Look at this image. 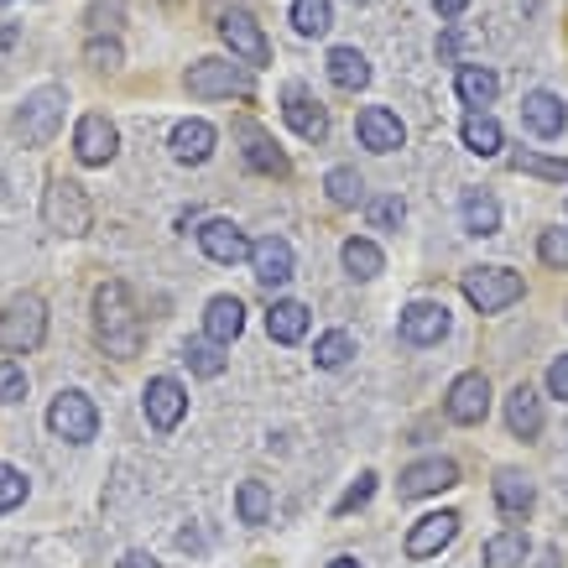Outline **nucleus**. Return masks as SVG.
I'll list each match as a JSON object with an SVG mask.
<instances>
[{"mask_svg": "<svg viewBox=\"0 0 568 568\" xmlns=\"http://www.w3.org/2000/svg\"><path fill=\"white\" fill-rule=\"evenodd\" d=\"M94 339L115 361H131L141 349V339H146V324H141L136 297H131L125 282H100L94 287Z\"/></svg>", "mask_w": 568, "mask_h": 568, "instance_id": "nucleus-1", "label": "nucleus"}, {"mask_svg": "<svg viewBox=\"0 0 568 568\" xmlns=\"http://www.w3.org/2000/svg\"><path fill=\"white\" fill-rule=\"evenodd\" d=\"M48 339V303L32 293L11 297L0 308V355H32Z\"/></svg>", "mask_w": 568, "mask_h": 568, "instance_id": "nucleus-2", "label": "nucleus"}, {"mask_svg": "<svg viewBox=\"0 0 568 568\" xmlns=\"http://www.w3.org/2000/svg\"><path fill=\"white\" fill-rule=\"evenodd\" d=\"M63 110H69V89L63 84L32 89L17 110V136L27 141V146H48V141L63 131Z\"/></svg>", "mask_w": 568, "mask_h": 568, "instance_id": "nucleus-3", "label": "nucleus"}, {"mask_svg": "<svg viewBox=\"0 0 568 568\" xmlns=\"http://www.w3.org/2000/svg\"><path fill=\"white\" fill-rule=\"evenodd\" d=\"M183 84H189L193 100H251V89H256V79H251V69L245 63H224V58H199V63H189V73H183Z\"/></svg>", "mask_w": 568, "mask_h": 568, "instance_id": "nucleus-4", "label": "nucleus"}, {"mask_svg": "<svg viewBox=\"0 0 568 568\" xmlns=\"http://www.w3.org/2000/svg\"><path fill=\"white\" fill-rule=\"evenodd\" d=\"M42 220H48V230H58V235H84L89 224H94V204H89V193L79 189L73 178H48Z\"/></svg>", "mask_w": 568, "mask_h": 568, "instance_id": "nucleus-5", "label": "nucleus"}, {"mask_svg": "<svg viewBox=\"0 0 568 568\" xmlns=\"http://www.w3.org/2000/svg\"><path fill=\"white\" fill-rule=\"evenodd\" d=\"M459 287H465V297L480 313H506L511 303H521V293H527L521 272H506V266H469V272L459 276Z\"/></svg>", "mask_w": 568, "mask_h": 568, "instance_id": "nucleus-6", "label": "nucleus"}, {"mask_svg": "<svg viewBox=\"0 0 568 568\" xmlns=\"http://www.w3.org/2000/svg\"><path fill=\"white\" fill-rule=\"evenodd\" d=\"M48 428H52V438H63V444H89V438L100 433V407H94L84 392H58L48 407Z\"/></svg>", "mask_w": 568, "mask_h": 568, "instance_id": "nucleus-7", "label": "nucleus"}, {"mask_svg": "<svg viewBox=\"0 0 568 568\" xmlns=\"http://www.w3.org/2000/svg\"><path fill=\"white\" fill-rule=\"evenodd\" d=\"M220 37L224 48L235 52V58H245V69H261V63H272V42H266V32H261V21L245 11V6H230L220 17Z\"/></svg>", "mask_w": 568, "mask_h": 568, "instance_id": "nucleus-8", "label": "nucleus"}, {"mask_svg": "<svg viewBox=\"0 0 568 568\" xmlns=\"http://www.w3.org/2000/svg\"><path fill=\"white\" fill-rule=\"evenodd\" d=\"M115 152H121V131L110 115H84L73 125V156L84 168H104V162H115Z\"/></svg>", "mask_w": 568, "mask_h": 568, "instance_id": "nucleus-9", "label": "nucleus"}, {"mask_svg": "<svg viewBox=\"0 0 568 568\" xmlns=\"http://www.w3.org/2000/svg\"><path fill=\"white\" fill-rule=\"evenodd\" d=\"M454 485H459V465H454V459H417V465L402 469L396 496L423 500V496H438V490H454Z\"/></svg>", "mask_w": 568, "mask_h": 568, "instance_id": "nucleus-10", "label": "nucleus"}, {"mask_svg": "<svg viewBox=\"0 0 568 568\" xmlns=\"http://www.w3.org/2000/svg\"><path fill=\"white\" fill-rule=\"evenodd\" d=\"M444 413L454 417V423H465V428L485 423V413H490V381H485L480 371H465V376H459L454 386H448Z\"/></svg>", "mask_w": 568, "mask_h": 568, "instance_id": "nucleus-11", "label": "nucleus"}, {"mask_svg": "<svg viewBox=\"0 0 568 568\" xmlns=\"http://www.w3.org/2000/svg\"><path fill=\"white\" fill-rule=\"evenodd\" d=\"M282 121L293 125V136H303V141H324L328 136V110L313 100L303 84L282 89Z\"/></svg>", "mask_w": 568, "mask_h": 568, "instance_id": "nucleus-12", "label": "nucleus"}, {"mask_svg": "<svg viewBox=\"0 0 568 568\" xmlns=\"http://www.w3.org/2000/svg\"><path fill=\"white\" fill-rule=\"evenodd\" d=\"M245 261H251V272H256V282L266 293H276V287L293 282V245L282 241V235H261Z\"/></svg>", "mask_w": 568, "mask_h": 568, "instance_id": "nucleus-13", "label": "nucleus"}, {"mask_svg": "<svg viewBox=\"0 0 568 568\" xmlns=\"http://www.w3.org/2000/svg\"><path fill=\"white\" fill-rule=\"evenodd\" d=\"M183 413H189V392H183L173 376L146 381V423H152L156 433H173L178 423H183Z\"/></svg>", "mask_w": 568, "mask_h": 568, "instance_id": "nucleus-14", "label": "nucleus"}, {"mask_svg": "<svg viewBox=\"0 0 568 568\" xmlns=\"http://www.w3.org/2000/svg\"><path fill=\"white\" fill-rule=\"evenodd\" d=\"M459 537V511H433L407 532V558H438Z\"/></svg>", "mask_w": 568, "mask_h": 568, "instance_id": "nucleus-15", "label": "nucleus"}, {"mask_svg": "<svg viewBox=\"0 0 568 568\" xmlns=\"http://www.w3.org/2000/svg\"><path fill=\"white\" fill-rule=\"evenodd\" d=\"M396 328H402L407 345H438V339L448 334V308L444 303H428V297H423V303H407Z\"/></svg>", "mask_w": 568, "mask_h": 568, "instance_id": "nucleus-16", "label": "nucleus"}, {"mask_svg": "<svg viewBox=\"0 0 568 568\" xmlns=\"http://www.w3.org/2000/svg\"><path fill=\"white\" fill-rule=\"evenodd\" d=\"M355 131H361V146H371V152H396L407 141V125L396 121V110H386V104H365Z\"/></svg>", "mask_w": 568, "mask_h": 568, "instance_id": "nucleus-17", "label": "nucleus"}, {"mask_svg": "<svg viewBox=\"0 0 568 568\" xmlns=\"http://www.w3.org/2000/svg\"><path fill=\"white\" fill-rule=\"evenodd\" d=\"M199 245H204V256L220 261V266H241V261L251 256L245 230H241V224H230V220H209L204 230H199Z\"/></svg>", "mask_w": 568, "mask_h": 568, "instance_id": "nucleus-18", "label": "nucleus"}, {"mask_svg": "<svg viewBox=\"0 0 568 568\" xmlns=\"http://www.w3.org/2000/svg\"><path fill=\"white\" fill-rule=\"evenodd\" d=\"M521 121H527V131L542 141L564 136V121H568V104L558 100V94H548V89H537V94H527L521 100Z\"/></svg>", "mask_w": 568, "mask_h": 568, "instance_id": "nucleus-19", "label": "nucleus"}, {"mask_svg": "<svg viewBox=\"0 0 568 568\" xmlns=\"http://www.w3.org/2000/svg\"><path fill=\"white\" fill-rule=\"evenodd\" d=\"M241 328H245V303L241 297H214V303H209L204 308V339L209 345H235V339H241Z\"/></svg>", "mask_w": 568, "mask_h": 568, "instance_id": "nucleus-20", "label": "nucleus"}, {"mask_svg": "<svg viewBox=\"0 0 568 568\" xmlns=\"http://www.w3.org/2000/svg\"><path fill=\"white\" fill-rule=\"evenodd\" d=\"M214 141H220V136H214V125H209V121H178L168 146H173L178 162L199 168V162H209V156H214Z\"/></svg>", "mask_w": 568, "mask_h": 568, "instance_id": "nucleus-21", "label": "nucleus"}, {"mask_svg": "<svg viewBox=\"0 0 568 568\" xmlns=\"http://www.w3.org/2000/svg\"><path fill=\"white\" fill-rule=\"evenodd\" d=\"M506 428L517 433L521 444H532L537 433H542V396L532 386H517V392L506 396Z\"/></svg>", "mask_w": 568, "mask_h": 568, "instance_id": "nucleus-22", "label": "nucleus"}, {"mask_svg": "<svg viewBox=\"0 0 568 568\" xmlns=\"http://www.w3.org/2000/svg\"><path fill=\"white\" fill-rule=\"evenodd\" d=\"M496 506L506 511L511 521H521L527 511L537 506V490H532V480L527 475H517V469H500L496 475Z\"/></svg>", "mask_w": 568, "mask_h": 568, "instance_id": "nucleus-23", "label": "nucleus"}, {"mask_svg": "<svg viewBox=\"0 0 568 568\" xmlns=\"http://www.w3.org/2000/svg\"><path fill=\"white\" fill-rule=\"evenodd\" d=\"M266 334H272L276 345H297L308 334V308L293 303V297H276L272 313H266Z\"/></svg>", "mask_w": 568, "mask_h": 568, "instance_id": "nucleus-24", "label": "nucleus"}, {"mask_svg": "<svg viewBox=\"0 0 568 568\" xmlns=\"http://www.w3.org/2000/svg\"><path fill=\"white\" fill-rule=\"evenodd\" d=\"M454 89H459V100H465L469 110H485V104L500 94V79L490 69H480V63H465V69L454 73Z\"/></svg>", "mask_w": 568, "mask_h": 568, "instance_id": "nucleus-25", "label": "nucleus"}, {"mask_svg": "<svg viewBox=\"0 0 568 568\" xmlns=\"http://www.w3.org/2000/svg\"><path fill=\"white\" fill-rule=\"evenodd\" d=\"M527 552H532L527 532H521V527H506V532H496L485 542V568H521Z\"/></svg>", "mask_w": 568, "mask_h": 568, "instance_id": "nucleus-26", "label": "nucleus"}, {"mask_svg": "<svg viewBox=\"0 0 568 568\" xmlns=\"http://www.w3.org/2000/svg\"><path fill=\"white\" fill-rule=\"evenodd\" d=\"M328 79L345 89V94L365 89V84H371V63H365V52H355V48H334V52H328Z\"/></svg>", "mask_w": 568, "mask_h": 568, "instance_id": "nucleus-27", "label": "nucleus"}, {"mask_svg": "<svg viewBox=\"0 0 568 568\" xmlns=\"http://www.w3.org/2000/svg\"><path fill=\"white\" fill-rule=\"evenodd\" d=\"M459 131H465V146L475 156H496L500 152V125H496V115H490V110H469L465 115V125H459Z\"/></svg>", "mask_w": 568, "mask_h": 568, "instance_id": "nucleus-28", "label": "nucleus"}, {"mask_svg": "<svg viewBox=\"0 0 568 568\" xmlns=\"http://www.w3.org/2000/svg\"><path fill=\"white\" fill-rule=\"evenodd\" d=\"M459 209H465V230H469V235H496V230H500V204H496V193L469 189Z\"/></svg>", "mask_w": 568, "mask_h": 568, "instance_id": "nucleus-29", "label": "nucleus"}, {"mask_svg": "<svg viewBox=\"0 0 568 568\" xmlns=\"http://www.w3.org/2000/svg\"><path fill=\"white\" fill-rule=\"evenodd\" d=\"M345 272L355 276V282H371V276L386 272V256H381V245L376 241H365V235H355V241H345Z\"/></svg>", "mask_w": 568, "mask_h": 568, "instance_id": "nucleus-30", "label": "nucleus"}, {"mask_svg": "<svg viewBox=\"0 0 568 568\" xmlns=\"http://www.w3.org/2000/svg\"><path fill=\"white\" fill-rule=\"evenodd\" d=\"M245 162H251V173H266V178H287L293 168H287V156L276 152V141H266L261 131H251L245 136Z\"/></svg>", "mask_w": 568, "mask_h": 568, "instance_id": "nucleus-31", "label": "nucleus"}, {"mask_svg": "<svg viewBox=\"0 0 568 568\" xmlns=\"http://www.w3.org/2000/svg\"><path fill=\"white\" fill-rule=\"evenodd\" d=\"M235 506H241V521H245V527L272 521V490H266L261 480H241V490H235Z\"/></svg>", "mask_w": 568, "mask_h": 568, "instance_id": "nucleus-32", "label": "nucleus"}, {"mask_svg": "<svg viewBox=\"0 0 568 568\" xmlns=\"http://www.w3.org/2000/svg\"><path fill=\"white\" fill-rule=\"evenodd\" d=\"M324 189H328V204H339V209L365 204V178L355 173V168H334V173L324 178Z\"/></svg>", "mask_w": 568, "mask_h": 568, "instance_id": "nucleus-33", "label": "nucleus"}, {"mask_svg": "<svg viewBox=\"0 0 568 568\" xmlns=\"http://www.w3.org/2000/svg\"><path fill=\"white\" fill-rule=\"evenodd\" d=\"M349 355H355V339H349L345 328H328L324 339L313 345V365L318 371H339V365H349Z\"/></svg>", "mask_w": 568, "mask_h": 568, "instance_id": "nucleus-34", "label": "nucleus"}, {"mask_svg": "<svg viewBox=\"0 0 568 568\" xmlns=\"http://www.w3.org/2000/svg\"><path fill=\"white\" fill-rule=\"evenodd\" d=\"M293 27L303 37H324L334 27V6L328 0H293Z\"/></svg>", "mask_w": 568, "mask_h": 568, "instance_id": "nucleus-35", "label": "nucleus"}, {"mask_svg": "<svg viewBox=\"0 0 568 568\" xmlns=\"http://www.w3.org/2000/svg\"><path fill=\"white\" fill-rule=\"evenodd\" d=\"M183 361H189L193 376H204V381L224 376V355H220V345H209V339H189V349H183Z\"/></svg>", "mask_w": 568, "mask_h": 568, "instance_id": "nucleus-36", "label": "nucleus"}, {"mask_svg": "<svg viewBox=\"0 0 568 568\" xmlns=\"http://www.w3.org/2000/svg\"><path fill=\"white\" fill-rule=\"evenodd\" d=\"M365 214H371V230H396V224L407 220V204H402L396 193H381V199L365 204Z\"/></svg>", "mask_w": 568, "mask_h": 568, "instance_id": "nucleus-37", "label": "nucleus"}, {"mask_svg": "<svg viewBox=\"0 0 568 568\" xmlns=\"http://www.w3.org/2000/svg\"><path fill=\"white\" fill-rule=\"evenodd\" d=\"M371 496H376V475L365 469L361 480H355V485L345 490V496L334 500V517H349V511H361V506H371Z\"/></svg>", "mask_w": 568, "mask_h": 568, "instance_id": "nucleus-38", "label": "nucleus"}, {"mask_svg": "<svg viewBox=\"0 0 568 568\" xmlns=\"http://www.w3.org/2000/svg\"><path fill=\"white\" fill-rule=\"evenodd\" d=\"M27 490H32V485H27V475H21V469L0 465V511H17L21 500H27Z\"/></svg>", "mask_w": 568, "mask_h": 568, "instance_id": "nucleus-39", "label": "nucleus"}, {"mask_svg": "<svg viewBox=\"0 0 568 568\" xmlns=\"http://www.w3.org/2000/svg\"><path fill=\"white\" fill-rule=\"evenodd\" d=\"M511 168H517V173H537V178H558V183L568 178V162H552V156H532V152H517V156H511Z\"/></svg>", "mask_w": 568, "mask_h": 568, "instance_id": "nucleus-40", "label": "nucleus"}, {"mask_svg": "<svg viewBox=\"0 0 568 568\" xmlns=\"http://www.w3.org/2000/svg\"><path fill=\"white\" fill-rule=\"evenodd\" d=\"M11 402H27V376L17 361H0V407H11Z\"/></svg>", "mask_w": 568, "mask_h": 568, "instance_id": "nucleus-41", "label": "nucleus"}, {"mask_svg": "<svg viewBox=\"0 0 568 568\" xmlns=\"http://www.w3.org/2000/svg\"><path fill=\"white\" fill-rule=\"evenodd\" d=\"M537 256L564 272V266H568V230H542V241H537Z\"/></svg>", "mask_w": 568, "mask_h": 568, "instance_id": "nucleus-42", "label": "nucleus"}, {"mask_svg": "<svg viewBox=\"0 0 568 568\" xmlns=\"http://www.w3.org/2000/svg\"><path fill=\"white\" fill-rule=\"evenodd\" d=\"M84 58L94 63V69H121V58H125V52H121V42H115V37H104V42L94 37V42L84 48Z\"/></svg>", "mask_w": 568, "mask_h": 568, "instance_id": "nucleus-43", "label": "nucleus"}, {"mask_svg": "<svg viewBox=\"0 0 568 568\" xmlns=\"http://www.w3.org/2000/svg\"><path fill=\"white\" fill-rule=\"evenodd\" d=\"M121 11H125V0H100V6L89 11V27H94V32H115V27H121Z\"/></svg>", "mask_w": 568, "mask_h": 568, "instance_id": "nucleus-44", "label": "nucleus"}, {"mask_svg": "<svg viewBox=\"0 0 568 568\" xmlns=\"http://www.w3.org/2000/svg\"><path fill=\"white\" fill-rule=\"evenodd\" d=\"M548 392L568 402V355H558V361L548 365Z\"/></svg>", "mask_w": 568, "mask_h": 568, "instance_id": "nucleus-45", "label": "nucleus"}, {"mask_svg": "<svg viewBox=\"0 0 568 568\" xmlns=\"http://www.w3.org/2000/svg\"><path fill=\"white\" fill-rule=\"evenodd\" d=\"M433 11H438L444 21H454V17H465L469 11V0H433Z\"/></svg>", "mask_w": 568, "mask_h": 568, "instance_id": "nucleus-46", "label": "nucleus"}, {"mask_svg": "<svg viewBox=\"0 0 568 568\" xmlns=\"http://www.w3.org/2000/svg\"><path fill=\"white\" fill-rule=\"evenodd\" d=\"M459 48H465V32H459V27H448V37L438 42V52H444V58H454Z\"/></svg>", "mask_w": 568, "mask_h": 568, "instance_id": "nucleus-47", "label": "nucleus"}, {"mask_svg": "<svg viewBox=\"0 0 568 568\" xmlns=\"http://www.w3.org/2000/svg\"><path fill=\"white\" fill-rule=\"evenodd\" d=\"M121 568H156V564H152V552H125Z\"/></svg>", "mask_w": 568, "mask_h": 568, "instance_id": "nucleus-48", "label": "nucleus"}, {"mask_svg": "<svg viewBox=\"0 0 568 568\" xmlns=\"http://www.w3.org/2000/svg\"><path fill=\"white\" fill-rule=\"evenodd\" d=\"M537 568H564V558H558V552H542V564Z\"/></svg>", "mask_w": 568, "mask_h": 568, "instance_id": "nucleus-49", "label": "nucleus"}, {"mask_svg": "<svg viewBox=\"0 0 568 568\" xmlns=\"http://www.w3.org/2000/svg\"><path fill=\"white\" fill-rule=\"evenodd\" d=\"M328 568H361V564H355V558H334V564H328Z\"/></svg>", "mask_w": 568, "mask_h": 568, "instance_id": "nucleus-50", "label": "nucleus"}, {"mask_svg": "<svg viewBox=\"0 0 568 568\" xmlns=\"http://www.w3.org/2000/svg\"><path fill=\"white\" fill-rule=\"evenodd\" d=\"M0 6H11V0H0Z\"/></svg>", "mask_w": 568, "mask_h": 568, "instance_id": "nucleus-51", "label": "nucleus"}, {"mask_svg": "<svg viewBox=\"0 0 568 568\" xmlns=\"http://www.w3.org/2000/svg\"><path fill=\"white\" fill-rule=\"evenodd\" d=\"M355 6H365V0H355Z\"/></svg>", "mask_w": 568, "mask_h": 568, "instance_id": "nucleus-52", "label": "nucleus"}]
</instances>
